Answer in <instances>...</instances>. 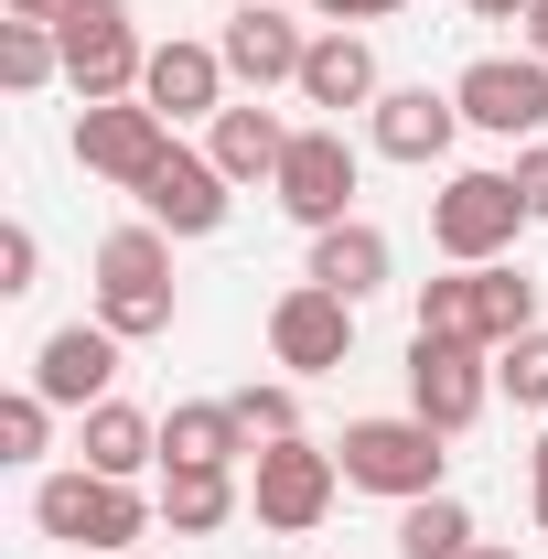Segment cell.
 <instances>
[{
  "label": "cell",
  "instance_id": "obj_1",
  "mask_svg": "<svg viewBox=\"0 0 548 559\" xmlns=\"http://www.w3.org/2000/svg\"><path fill=\"white\" fill-rule=\"evenodd\" d=\"M151 516H162V495L119 485V474H86V463H65V474H44V485H33V527H44V538H65V549L130 559L140 538H151Z\"/></svg>",
  "mask_w": 548,
  "mask_h": 559
},
{
  "label": "cell",
  "instance_id": "obj_2",
  "mask_svg": "<svg viewBox=\"0 0 548 559\" xmlns=\"http://www.w3.org/2000/svg\"><path fill=\"white\" fill-rule=\"evenodd\" d=\"M97 323H108L119 345L172 334V237H162L151 215L97 237Z\"/></svg>",
  "mask_w": 548,
  "mask_h": 559
},
{
  "label": "cell",
  "instance_id": "obj_3",
  "mask_svg": "<svg viewBox=\"0 0 548 559\" xmlns=\"http://www.w3.org/2000/svg\"><path fill=\"white\" fill-rule=\"evenodd\" d=\"M334 463H344V485H355V495H388V506H419V495H441V474H452L441 430H430L419 409H398V419H344Z\"/></svg>",
  "mask_w": 548,
  "mask_h": 559
},
{
  "label": "cell",
  "instance_id": "obj_4",
  "mask_svg": "<svg viewBox=\"0 0 548 559\" xmlns=\"http://www.w3.org/2000/svg\"><path fill=\"white\" fill-rule=\"evenodd\" d=\"M334 495H344V463L323 441H301V430L248 452V516H259L270 538H312V527L334 516Z\"/></svg>",
  "mask_w": 548,
  "mask_h": 559
},
{
  "label": "cell",
  "instance_id": "obj_5",
  "mask_svg": "<svg viewBox=\"0 0 548 559\" xmlns=\"http://www.w3.org/2000/svg\"><path fill=\"white\" fill-rule=\"evenodd\" d=\"M516 237H527V205H516L505 173H452V183L430 194V248H441L452 270H495Z\"/></svg>",
  "mask_w": 548,
  "mask_h": 559
},
{
  "label": "cell",
  "instance_id": "obj_6",
  "mask_svg": "<svg viewBox=\"0 0 548 559\" xmlns=\"http://www.w3.org/2000/svg\"><path fill=\"white\" fill-rule=\"evenodd\" d=\"M55 44H65V86L97 108V97H140V75H151V44H140L130 0H75L65 22H55Z\"/></svg>",
  "mask_w": 548,
  "mask_h": 559
},
{
  "label": "cell",
  "instance_id": "obj_7",
  "mask_svg": "<svg viewBox=\"0 0 548 559\" xmlns=\"http://www.w3.org/2000/svg\"><path fill=\"white\" fill-rule=\"evenodd\" d=\"M355 173H366V162H355V140H344V119H312V130H290V162H279V215H290V226H312V237H323V226H344V215H355Z\"/></svg>",
  "mask_w": 548,
  "mask_h": 559
},
{
  "label": "cell",
  "instance_id": "obj_8",
  "mask_svg": "<svg viewBox=\"0 0 548 559\" xmlns=\"http://www.w3.org/2000/svg\"><path fill=\"white\" fill-rule=\"evenodd\" d=\"M162 151H172V119H162L151 97H97V108H75V162H86L97 183H119V194H140V183L162 173Z\"/></svg>",
  "mask_w": 548,
  "mask_h": 559
},
{
  "label": "cell",
  "instance_id": "obj_9",
  "mask_svg": "<svg viewBox=\"0 0 548 559\" xmlns=\"http://www.w3.org/2000/svg\"><path fill=\"white\" fill-rule=\"evenodd\" d=\"M452 97H463V130H484V140H548V66L538 55H474L452 75Z\"/></svg>",
  "mask_w": 548,
  "mask_h": 559
},
{
  "label": "cell",
  "instance_id": "obj_10",
  "mask_svg": "<svg viewBox=\"0 0 548 559\" xmlns=\"http://www.w3.org/2000/svg\"><path fill=\"white\" fill-rule=\"evenodd\" d=\"M270 366H290V377L355 366V301L323 290V280H290V290L270 301Z\"/></svg>",
  "mask_w": 548,
  "mask_h": 559
},
{
  "label": "cell",
  "instance_id": "obj_11",
  "mask_svg": "<svg viewBox=\"0 0 548 559\" xmlns=\"http://www.w3.org/2000/svg\"><path fill=\"white\" fill-rule=\"evenodd\" d=\"M409 409L452 441L495 409V355L484 345H441V334H409Z\"/></svg>",
  "mask_w": 548,
  "mask_h": 559
},
{
  "label": "cell",
  "instance_id": "obj_12",
  "mask_svg": "<svg viewBox=\"0 0 548 559\" xmlns=\"http://www.w3.org/2000/svg\"><path fill=\"white\" fill-rule=\"evenodd\" d=\"M452 140H463V97H452V86H388V97L366 108V151H377V162L430 173Z\"/></svg>",
  "mask_w": 548,
  "mask_h": 559
},
{
  "label": "cell",
  "instance_id": "obj_13",
  "mask_svg": "<svg viewBox=\"0 0 548 559\" xmlns=\"http://www.w3.org/2000/svg\"><path fill=\"white\" fill-rule=\"evenodd\" d=\"M226 205H237V183L215 173V151H183V140H172V151H162V173L140 183V215H151L162 237H215Z\"/></svg>",
  "mask_w": 548,
  "mask_h": 559
},
{
  "label": "cell",
  "instance_id": "obj_14",
  "mask_svg": "<svg viewBox=\"0 0 548 559\" xmlns=\"http://www.w3.org/2000/svg\"><path fill=\"white\" fill-rule=\"evenodd\" d=\"M215 55H226V75H237L248 97H270V86H301V55H312V33H301L279 0H259V11H226Z\"/></svg>",
  "mask_w": 548,
  "mask_h": 559
},
{
  "label": "cell",
  "instance_id": "obj_15",
  "mask_svg": "<svg viewBox=\"0 0 548 559\" xmlns=\"http://www.w3.org/2000/svg\"><path fill=\"white\" fill-rule=\"evenodd\" d=\"M33 388H44L55 409L86 419L108 388H119V334H108V323H55V334L33 345Z\"/></svg>",
  "mask_w": 548,
  "mask_h": 559
},
{
  "label": "cell",
  "instance_id": "obj_16",
  "mask_svg": "<svg viewBox=\"0 0 548 559\" xmlns=\"http://www.w3.org/2000/svg\"><path fill=\"white\" fill-rule=\"evenodd\" d=\"M290 97H301V108H323V119L377 108V97H388L377 44H366V33H344V22H323V33H312V55H301V86H290Z\"/></svg>",
  "mask_w": 548,
  "mask_h": 559
},
{
  "label": "cell",
  "instance_id": "obj_17",
  "mask_svg": "<svg viewBox=\"0 0 548 559\" xmlns=\"http://www.w3.org/2000/svg\"><path fill=\"white\" fill-rule=\"evenodd\" d=\"M226 86H237V75H226L215 44H151V75H140V97H151L172 130H183V119H215V108H226Z\"/></svg>",
  "mask_w": 548,
  "mask_h": 559
},
{
  "label": "cell",
  "instance_id": "obj_18",
  "mask_svg": "<svg viewBox=\"0 0 548 559\" xmlns=\"http://www.w3.org/2000/svg\"><path fill=\"white\" fill-rule=\"evenodd\" d=\"M205 151H215L226 183H279V162H290V119L259 108V97H248V108H215V119H205Z\"/></svg>",
  "mask_w": 548,
  "mask_h": 559
},
{
  "label": "cell",
  "instance_id": "obj_19",
  "mask_svg": "<svg viewBox=\"0 0 548 559\" xmlns=\"http://www.w3.org/2000/svg\"><path fill=\"white\" fill-rule=\"evenodd\" d=\"M388 270H398L388 226L344 215V226H323V237H312V270H301V280H323V290H344V301H377V290H388Z\"/></svg>",
  "mask_w": 548,
  "mask_h": 559
},
{
  "label": "cell",
  "instance_id": "obj_20",
  "mask_svg": "<svg viewBox=\"0 0 548 559\" xmlns=\"http://www.w3.org/2000/svg\"><path fill=\"white\" fill-rule=\"evenodd\" d=\"M75 463H86V474L140 485V463H162V419H140L130 399H97V409L75 419Z\"/></svg>",
  "mask_w": 548,
  "mask_h": 559
},
{
  "label": "cell",
  "instance_id": "obj_21",
  "mask_svg": "<svg viewBox=\"0 0 548 559\" xmlns=\"http://www.w3.org/2000/svg\"><path fill=\"white\" fill-rule=\"evenodd\" d=\"M259 441H248V419L237 399H183V409L162 419V463H215V474H237Z\"/></svg>",
  "mask_w": 548,
  "mask_h": 559
},
{
  "label": "cell",
  "instance_id": "obj_22",
  "mask_svg": "<svg viewBox=\"0 0 548 559\" xmlns=\"http://www.w3.org/2000/svg\"><path fill=\"white\" fill-rule=\"evenodd\" d=\"M237 506H248L237 474H215V463H162V527H172V538H215Z\"/></svg>",
  "mask_w": 548,
  "mask_h": 559
},
{
  "label": "cell",
  "instance_id": "obj_23",
  "mask_svg": "<svg viewBox=\"0 0 548 559\" xmlns=\"http://www.w3.org/2000/svg\"><path fill=\"white\" fill-rule=\"evenodd\" d=\"M463 549H474V506H463L452 485L398 506V559H463Z\"/></svg>",
  "mask_w": 548,
  "mask_h": 559
},
{
  "label": "cell",
  "instance_id": "obj_24",
  "mask_svg": "<svg viewBox=\"0 0 548 559\" xmlns=\"http://www.w3.org/2000/svg\"><path fill=\"white\" fill-rule=\"evenodd\" d=\"M409 334H441V345H484V280L452 270V280H419V323ZM495 355V345H484Z\"/></svg>",
  "mask_w": 548,
  "mask_h": 559
},
{
  "label": "cell",
  "instance_id": "obj_25",
  "mask_svg": "<svg viewBox=\"0 0 548 559\" xmlns=\"http://www.w3.org/2000/svg\"><path fill=\"white\" fill-rule=\"evenodd\" d=\"M0 86H11V97L65 86V44H55V22H0Z\"/></svg>",
  "mask_w": 548,
  "mask_h": 559
},
{
  "label": "cell",
  "instance_id": "obj_26",
  "mask_svg": "<svg viewBox=\"0 0 548 559\" xmlns=\"http://www.w3.org/2000/svg\"><path fill=\"white\" fill-rule=\"evenodd\" d=\"M474 280H484V345H495V355L516 345V334H538V280H527V270L495 259V270H474Z\"/></svg>",
  "mask_w": 548,
  "mask_h": 559
},
{
  "label": "cell",
  "instance_id": "obj_27",
  "mask_svg": "<svg viewBox=\"0 0 548 559\" xmlns=\"http://www.w3.org/2000/svg\"><path fill=\"white\" fill-rule=\"evenodd\" d=\"M55 452V399L44 388H11L0 399V463H44Z\"/></svg>",
  "mask_w": 548,
  "mask_h": 559
},
{
  "label": "cell",
  "instance_id": "obj_28",
  "mask_svg": "<svg viewBox=\"0 0 548 559\" xmlns=\"http://www.w3.org/2000/svg\"><path fill=\"white\" fill-rule=\"evenodd\" d=\"M495 388H505L516 409H548V323H538V334H516V345L495 355Z\"/></svg>",
  "mask_w": 548,
  "mask_h": 559
},
{
  "label": "cell",
  "instance_id": "obj_29",
  "mask_svg": "<svg viewBox=\"0 0 548 559\" xmlns=\"http://www.w3.org/2000/svg\"><path fill=\"white\" fill-rule=\"evenodd\" d=\"M237 419H248V441H290L301 430V388H237Z\"/></svg>",
  "mask_w": 548,
  "mask_h": 559
},
{
  "label": "cell",
  "instance_id": "obj_30",
  "mask_svg": "<svg viewBox=\"0 0 548 559\" xmlns=\"http://www.w3.org/2000/svg\"><path fill=\"white\" fill-rule=\"evenodd\" d=\"M33 280H44V237H33V226L11 215V226H0V301H22Z\"/></svg>",
  "mask_w": 548,
  "mask_h": 559
},
{
  "label": "cell",
  "instance_id": "obj_31",
  "mask_svg": "<svg viewBox=\"0 0 548 559\" xmlns=\"http://www.w3.org/2000/svg\"><path fill=\"white\" fill-rule=\"evenodd\" d=\"M505 183H516L527 226H548V140H527V151H516V173H505Z\"/></svg>",
  "mask_w": 548,
  "mask_h": 559
},
{
  "label": "cell",
  "instance_id": "obj_32",
  "mask_svg": "<svg viewBox=\"0 0 548 559\" xmlns=\"http://www.w3.org/2000/svg\"><path fill=\"white\" fill-rule=\"evenodd\" d=\"M388 11H409V0H312V22H344V33L355 22H388Z\"/></svg>",
  "mask_w": 548,
  "mask_h": 559
},
{
  "label": "cell",
  "instance_id": "obj_33",
  "mask_svg": "<svg viewBox=\"0 0 548 559\" xmlns=\"http://www.w3.org/2000/svg\"><path fill=\"white\" fill-rule=\"evenodd\" d=\"M527 516H538V538H548V430L527 441Z\"/></svg>",
  "mask_w": 548,
  "mask_h": 559
},
{
  "label": "cell",
  "instance_id": "obj_34",
  "mask_svg": "<svg viewBox=\"0 0 548 559\" xmlns=\"http://www.w3.org/2000/svg\"><path fill=\"white\" fill-rule=\"evenodd\" d=\"M516 44H527V55L548 66V0H527V22H516Z\"/></svg>",
  "mask_w": 548,
  "mask_h": 559
},
{
  "label": "cell",
  "instance_id": "obj_35",
  "mask_svg": "<svg viewBox=\"0 0 548 559\" xmlns=\"http://www.w3.org/2000/svg\"><path fill=\"white\" fill-rule=\"evenodd\" d=\"M0 11H11V22H65L75 0H0Z\"/></svg>",
  "mask_w": 548,
  "mask_h": 559
},
{
  "label": "cell",
  "instance_id": "obj_36",
  "mask_svg": "<svg viewBox=\"0 0 548 559\" xmlns=\"http://www.w3.org/2000/svg\"><path fill=\"white\" fill-rule=\"evenodd\" d=\"M474 22H527V0H474Z\"/></svg>",
  "mask_w": 548,
  "mask_h": 559
},
{
  "label": "cell",
  "instance_id": "obj_37",
  "mask_svg": "<svg viewBox=\"0 0 548 559\" xmlns=\"http://www.w3.org/2000/svg\"><path fill=\"white\" fill-rule=\"evenodd\" d=\"M463 559H527V549H505V538H474V549H463Z\"/></svg>",
  "mask_w": 548,
  "mask_h": 559
},
{
  "label": "cell",
  "instance_id": "obj_38",
  "mask_svg": "<svg viewBox=\"0 0 548 559\" xmlns=\"http://www.w3.org/2000/svg\"><path fill=\"white\" fill-rule=\"evenodd\" d=\"M215 11H259V0H215Z\"/></svg>",
  "mask_w": 548,
  "mask_h": 559
}]
</instances>
